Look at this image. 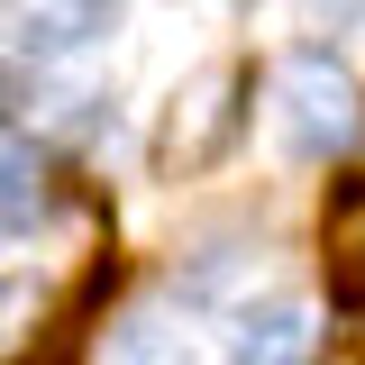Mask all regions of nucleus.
<instances>
[{
    "label": "nucleus",
    "mask_w": 365,
    "mask_h": 365,
    "mask_svg": "<svg viewBox=\"0 0 365 365\" xmlns=\"http://www.w3.org/2000/svg\"><path fill=\"white\" fill-rule=\"evenodd\" d=\"M247 110H256V73L247 64H201L192 83L174 91V110H165V137H155V165L165 174H210L228 146L247 137Z\"/></svg>",
    "instance_id": "f257e3e1"
},
{
    "label": "nucleus",
    "mask_w": 365,
    "mask_h": 365,
    "mask_svg": "<svg viewBox=\"0 0 365 365\" xmlns=\"http://www.w3.org/2000/svg\"><path fill=\"white\" fill-rule=\"evenodd\" d=\"M274 128H283V155L302 165H329L365 137V91L329 64V55H292L274 73Z\"/></svg>",
    "instance_id": "f03ea898"
},
{
    "label": "nucleus",
    "mask_w": 365,
    "mask_h": 365,
    "mask_svg": "<svg viewBox=\"0 0 365 365\" xmlns=\"http://www.w3.org/2000/svg\"><path fill=\"white\" fill-rule=\"evenodd\" d=\"M119 0H9V28L28 55H83V46L110 37Z\"/></svg>",
    "instance_id": "7ed1b4c3"
},
{
    "label": "nucleus",
    "mask_w": 365,
    "mask_h": 365,
    "mask_svg": "<svg viewBox=\"0 0 365 365\" xmlns=\"http://www.w3.org/2000/svg\"><path fill=\"white\" fill-rule=\"evenodd\" d=\"M319 247H329V292L365 311V182H338L329 220H319Z\"/></svg>",
    "instance_id": "20e7f679"
},
{
    "label": "nucleus",
    "mask_w": 365,
    "mask_h": 365,
    "mask_svg": "<svg viewBox=\"0 0 365 365\" xmlns=\"http://www.w3.org/2000/svg\"><path fill=\"white\" fill-rule=\"evenodd\" d=\"M237 365H311V347H319V329H311V311L302 302H265V311H247L237 319Z\"/></svg>",
    "instance_id": "39448f33"
},
{
    "label": "nucleus",
    "mask_w": 365,
    "mask_h": 365,
    "mask_svg": "<svg viewBox=\"0 0 365 365\" xmlns=\"http://www.w3.org/2000/svg\"><path fill=\"white\" fill-rule=\"evenodd\" d=\"M37 210H46L37 155H28L19 137H0V237H19V228H37Z\"/></svg>",
    "instance_id": "423d86ee"
},
{
    "label": "nucleus",
    "mask_w": 365,
    "mask_h": 365,
    "mask_svg": "<svg viewBox=\"0 0 365 365\" xmlns=\"http://www.w3.org/2000/svg\"><path fill=\"white\" fill-rule=\"evenodd\" d=\"M19 110L46 119V128H73V119L91 110V83H55V73H37V83H19Z\"/></svg>",
    "instance_id": "0eeeda50"
},
{
    "label": "nucleus",
    "mask_w": 365,
    "mask_h": 365,
    "mask_svg": "<svg viewBox=\"0 0 365 365\" xmlns=\"http://www.w3.org/2000/svg\"><path fill=\"white\" fill-rule=\"evenodd\" d=\"M329 365H365V356H329Z\"/></svg>",
    "instance_id": "6e6552de"
}]
</instances>
